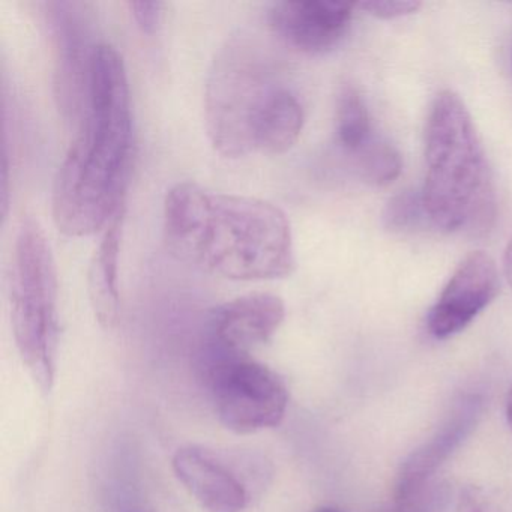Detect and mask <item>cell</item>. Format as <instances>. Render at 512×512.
I'll use <instances>...</instances> for the list:
<instances>
[{
  "mask_svg": "<svg viewBox=\"0 0 512 512\" xmlns=\"http://www.w3.org/2000/svg\"><path fill=\"white\" fill-rule=\"evenodd\" d=\"M133 149L127 68L115 47L98 44L85 118L53 184V220L59 232L70 238L95 235L124 211Z\"/></svg>",
  "mask_w": 512,
  "mask_h": 512,
  "instance_id": "6da1fadb",
  "label": "cell"
},
{
  "mask_svg": "<svg viewBox=\"0 0 512 512\" xmlns=\"http://www.w3.org/2000/svg\"><path fill=\"white\" fill-rule=\"evenodd\" d=\"M163 235L176 259L227 280H277L295 271L287 215L256 197L182 182L164 200Z\"/></svg>",
  "mask_w": 512,
  "mask_h": 512,
  "instance_id": "7a4b0ae2",
  "label": "cell"
},
{
  "mask_svg": "<svg viewBox=\"0 0 512 512\" xmlns=\"http://www.w3.org/2000/svg\"><path fill=\"white\" fill-rule=\"evenodd\" d=\"M422 202L428 220L445 232L481 230L493 215V187L472 116L451 91L437 95L425 127Z\"/></svg>",
  "mask_w": 512,
  "mask_h": 512,
  "instance_id": "3957f363",
  "label": "cell"
},
{
  "mask_svg": "<svg viewBox=\"0 0 512 512\" xmlns=\"http://www.w3.org/2000/svg\"><path fill=\"white\" fill-rule=\"evenodd\" d=\"M281 88L269 59L250 38L227 41L205 92L206 131L215 151L227 158L256 152L260 125Z\"/></svg>",
  "mask_w": 512,
  "mask_h": 512,
  "instance_id": "277c9868",
  "label": "cell"
},
{
  "mask_svg": "<svg viewBox=\"0 0 512 512\" xmlns=\"http://www.w3.org/2000/svg\"><path fill=\"white\" fill-rule=\"evenodd\" d=\"M11 325L32 379L50 392L58 353V272L46 233L32 217L23 218L14 242Z\"/></svg>",
  "mask_w": 512,
  "mask_h": 512,
  "instance_id": "5b68a950",
  "label": "cell"
},
{
  "mask_svg": "<svg viewBox=\"0 0 512 512\" xmlns=\"http://www.w3.org/2000/svg\"><path fill=\"white\" fill-rule=\"evenodd\" d=\"M211 388L218 418L233 433L278 427L286 416V383L271 368L251 359L232 358L215 365Z\"/></svg>",
  "mask_w": 512,
  "mask_h": 512,
  "instance_id": "8992f818",
  "label": "cell"
},
{
  "mask_svg": "<svg viewBox=\"0 0 512 512\" xmlns=\"http://www.w3.org/2000/svg\"><path fill=\"white\" fill-rule=\"evenodd\" d=\"M49 25L55 49V91L59 109L77 127L88 106L91 62L97 46L88 40V26L80 5L50 2Z\"/></svg>",
  "mask_w": 512,
  "mask_h": 512,
  "instance_id": "52a82bcc",
  "label": "cell"
},
{
  "mask_svg": "<svg viewBox=\"0 0 512 512\" xmlns=\"http://www.w3.org/2000/svg\"><path fill=\"white\" fill-rule=\"evenodd\" d=\"M497 293L499 271L494 260L484 251L469 254L428 311V331L437 340L458 334L494 301Z\"/></svg>",
  "mask_w": 512,
  "mask_h": 512,
  "instance_id": "ba28073f",
  "label": "cell"
},
{
  "mask_svg": "<svg viewBox=\"0 0 512 512\" xmlns=\"http://www.w3.org/2000/svg\"><path fill=\"white\" fill-rule=\"evenodd\" d=\"M355 8L337 0H286L272 5L268 22L287 46L307 55H323L343 40Z\"/></svg>",
  "mask_w": 512,
  "mask_h": 512,
  "instance_id": "9c48e42d",
  "label": "cell"
},
{
  "mask_svg": "<svg viewBox=\"0 0 512 512\" xmlns=\"http://www.w3.org/2000/svg\"><path fill=\"white\" fill-rule=\"evenodd\" d=\"M286 307L272 293H248L212 311L211 328L224 349L244 353L268 343L283 325Z\"/></svg>",
  "mask_w": 512,
  "mask_h": 512,
  "instance_id": "30bf717a",
  "label": "cell"
},
{
  "mask_svg": "<svg viewBox=\"0 0 512 512\" xmlns=\"http://www.w3.org/2000/svg\"><path fill=\"white\" fill-rule=\"evenodd\" d=\"M172 466L176 478L206 511L242 512L247 508V488L208 449L199 446L179 448Z\"/></svg>",
  "mask_w": 512,
  "mask_h": 512,
  "instance_id": "8fae6325",
  "label": "cell"
},
{
  "mask_svg": "<svg viewBox=\"0 0 512 512\" xmlns=\"http://www.w3.org/2000/svg\"><path fill=\"white\" fill-rule=\"evenodd\" d=\"M478 413L475 400L464 401L463 406L449 419L442 433L437 434L431 442L413 452L401 469L397 484V505L401 512H410L424 493L428 479L434 476L440 464L457 448L458 443L469 433L473 418Z\"/></svg>",
  "mask_w": 512,
  "mask_h": 512,
  "instance_id": "7c38bea8",
  "label": "cell"
},
{
  "mask_svg": "<svg viewBox=\"0 0 512 512\" xmlns=\"http://www.w3.org/2000/svg\"><path fill=\"white\" fill-rule=\"evenodd\" d=\"M124 211L119 212L104 230L103 238L92 256L88 272L89 299L95 317L103 328L116 325L119 317V253H121Z\"/></svg>",
  "mask_w": 512,
  "mask_h": 512,
  "instance_id": "4fadbf2b",
  "label": "cell"
},
{
  "mask_svg": "<svg viewBox=\"0 0 512 512\" xmlns=\"http://www.w3.org/2000/svg\"><path fill=\"white\" fill-rule=\"evenodd\" d=\"M304 128V110L298 98L281 88L272 100L257 134L256 152L284 154L298 142Z\"/></svg>",
  "mask_w": 512,
  "mask_h": 512,
  "instance_id": "5bb4252c",
  "label": "cell"
},
{
  "mask_svg": "<svg viewBox=\"0 0 512 512\" xmlns=\"http://www.w3.org/2000/svg\"><path fill=\"white\" fill-rule=\"evenodd\" d=\"M337 139L347 154L355 155L373 139L370 112L358 89L344 85L337 97L335 109Z\"/></svg>",
  "mask_w": 512,
  "mask_h": 512,
  "instance_id": "9a60e30c",
  "label": "cell"
},
{
  "mask_svg": "<svg viewBox=\"0 0 512 512\" xmlns=\"http://www.w3.org/2000/svg\"><path fill=\"white\" fill-rule=\"evenodd\" d=\"M353 158L359 176L376 187L392 184L400 176L403 167L397 149L376 136L361 151L356 152Z\"/></svg>",
  "mask_w": 512,
  "mask_h": 512,
  "instance_id": "2e32d148",
  "label": "cell"
},
{
  "mask_svg": "<svg viewBox=\"0 0 512 512\" xmlns=\"http://www.w3.org/2000/svg\"><path fill=\"white\" fill-rule=\"evenodd\" d=\"M424 217L428 218L425 214L422 194L412 193V191L394 197L386 206L385 214H383L385 226L388 229L397 230V232L418 226Z\"/></svg>",
  "mask_w": 512,
  "mask_h": 512,
  "instance_id": "e0dca14e",
  "label": "cell"
},
{
  "mask_svg": "<svg viewBox=\"0 0 512 512\" xmlns=\"http://www.w3.org/2000/svg\"><path fill=\"white\" fill-rule=\"evenodd\" d=\"M358 7L376 19L391 20L416 13L421 4L409 2V0H374V2H362Z\"/></svg>",
  "mask_w": 512,
  "mask_h": 512,
  "instance_id": "ac0fdd59",
  "label": "cell"
},
{
  "mask_svg": "<svg viewBox=\"0 0 512 512\" xmlns=\"http://www.w3.org/2000/svg\"><path fill=\"white\" fill-rule=\"evenodd\" d=\"M131 16L143 34L152 35L158 31L163 19L164 4L161 2H130Z\"/></svg>",
  "mask_w": 512,
  "mask_h": 512,
  "instance_id": "d6986e66",
  "label": "cell"
},
{
  "mask_svg": "<svg viewBox=\"0 0 512 512\" xmlns=\"http://www.w3.org/2000/svg\"><path fill=\"white\" fill-rule=\"evenodd\" d=\"M503 272H505L506 280L512 287V239L506 247L505 256H503Z\"/></svg>",
  "mask_w": 512,
  "mask_h": 512,
  "instance_id": "ffe728a7",
  "label": "cell"
},
{
  "mask_svg": "<svg viewBox=\"0 0 512 512\" xmlns=\"http://www.w3.org/2000/svg\"><path fill=\"white\" fill-rule=\"evenodd\" d=\"M461 512H481V508H479L478 503H476V500L473 499V497H467V499H464L463 509H461Z\"/></svg>",
  "mask_w": 512,
  "mask_h": 512,
  "instance_id": "44dd1931",
  "label": "cell"
},
{
  "mask_svg": "<svg viewBox=\"0 0 512 512\" xmlns=\"http://www.w3.org/2000/svg\"><path fill=\"white\" fill-rule=\"evenodd\" d=\"M506 418H508L509 425L512 428V386L508 392V398H506Z\"/></svg>",
  "mask_w": 512,
  "mask_h": 512,
  "instance_id": "7402d4cb",
  "label": "cell"
},
{
  "mask_svg": "<svg viewBox=\"0 0 512 512\" xmlns=\"http://www.w3.org/2000/svg\"><path fill=\"white\" fill-rule=\"evenodd\" d=\"M314 512H341L340 509L332 508V506H322V508L316 509Z\"/></svg>",
  "mask_w": 512,
  "mask_h": 512,
  "instance_id": "603a6c76",
  "label": "cell"
},
{
  "mask_svg": "<svg viewBox=\"0 0 512 512\" xmlns=\"http://www.w3.org/2000/svg\"><path fill=\"white\" fill-rule=\"evenodd\" d=\"M131 512H143V511H131Z\"/></svg>",
  "mask_w": 512,
  "mask_h": 512,
  "instance_id": "cb8c5ba5",
  "label": "cell"
}]
</instances>
